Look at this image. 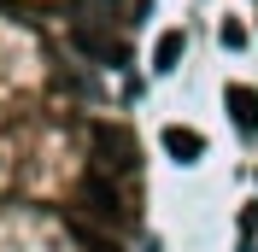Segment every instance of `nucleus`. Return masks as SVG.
<instances>
[{
  "label": "nucleus",
  "instance_id": "1",
  "mask_svg": "<svg viewBox=\"0 0 258 252\" xmlns=\"http://www.w3.org/2000/svg\"><path fill=\"white\" fill-rule=\"evenodd\" d=\"M94 153H100V164H94L100 176H129V170H135V158H141V147H135V135H129V129L94 123Z\"/></svg>",
  "mask_w": 258,
  "mask_h": 252
},
{
  "label": "nucleus",
  "instance_id": "2",
  "mask_svg": "<svg viewBox=\"0 0 258 252\" xmlns=\"http://www.w3.org/2000/svg\"><path fill=\"white\" fill-rule=\"evenodd\" d=\"M82 200H88V211H94L106 229H123V223H129V211H123V200H117V188H112L100 170L82 176Z\"/></svg>",
  "mask_w": 258,
  "mask_h": 252
},
{
  "label": "nucleus",
  "instance_id": "3",
  "mask_svg": "<svg viewBox=\"0 0 258 252\" xmlns=\"http://www.w3.org/2000/svg\"><path fill=\"white\" fill-rule=\"evenodd\" d=\"M71 41H77V53H88V59H100V65H129V47L117 41V35H106V30H94V24H77L71 30Z\"/></svg>",
  "mask_w": 258,
  "mask_h": 252
},
{
  "label": "nucleus",
  "instance_id": "4",
  "mask_svg": "<svg viewBox=\"0 0 258 252\" xmlns=\"http://www.w3.org/2000/svg\"><path fill=\"white\" fill-rule=\"evenodd\" d=\"M223 106H229V117H235V129H241V135H258V88H246V82H229Z\"/></svg>",
  "mask_w": 258,
  "mask_h": 252
},
{
  "label": "nucleus",
  "instance_id": "5",
  "mask_svg": "<svg viewBox=\"0 0 258 252\" xmlns=\"http://www.w3.org/2000/svg\"><path fill=\"white\" fill-rule=\"evenodd\" d=\"M164 153L176 158V164H194V158L206 153V135H200V129H182V123H170V129H164Z\"/></svg>",
  "mask_w": 258,
  "mask_h": 252
},
{
  "label": "nucleus",
  "instance_id": "6",
  "mask_svg": "<svg viewBox=\"0 0 258 252\" xmlns=\"http://www.w3.org/2000/svg\"><path fill=\"white\" fill-rule=\"evenodd\" d=\"M182 47H188V41H182V30H164V35H159V47H153V71H176Z\"/></svg>",
  "mask_w": 258,
  "mask_h": 252
},
{
  "label": "nucleus",
  "instance_id": "7",
  "mask_svg": "<svg viewBox=\"0 0 258 252\" xmlns=\"http://www.w3.org/2000/svg\"><path fill=\"white\" fill-rule=\"evenodd\" d=\"M106 6H123V0H106Z\"/></svg>",
  "mask_w": 258,
  "mask_h": 252
}]
</instances>
